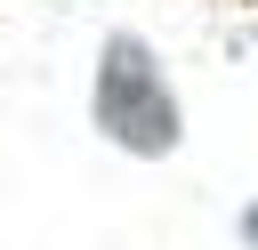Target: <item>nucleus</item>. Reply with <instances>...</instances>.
Listing matches in <instances>:
<instances>
[{
	"instance_id": "f257e3e1",
	"label": "nucleus",
	"mask_w": 258,
	"mask_h": 250,
	"mask_svg": "<svg viewBox=\"0 0 258 250\" xmlns=\"http://www.w3.org/2000/svg\"><path fill=\"white\" fill-rule=\"evenodd\" d=\"M89 121H97V137L121 145V153H145V161L177 153L185 113H177V89H169L161 56H153L137 32H105L97 73H89Z\"/></svg>"
},
{
	"instance_id": "f03ea898",
	"label": "nucleus",
	"mask_w": 258,
	"mask_h": 250,
	"mask_svg": "<svg viewBox=\"0 0 258 250\" xmlns=\"http://www.w3.org/2000/svg\"><path fill=\"white\" fill-rule=\"evenodd\" d=\"M242 242H250V250H258V202H250V210H242Z\"/></svg>"
}]
</instances>
